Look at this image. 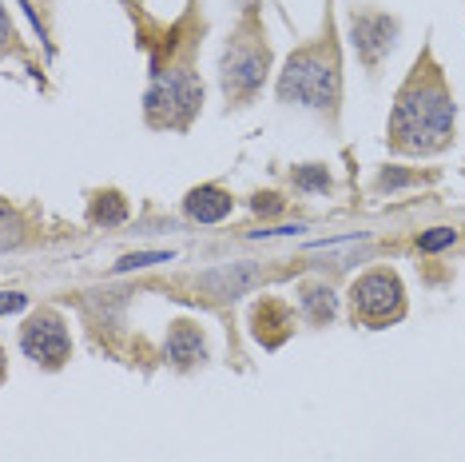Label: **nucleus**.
Instances as JSON below:
<instances>
[{
	"label": "nucleus",
	"instance_id": "nucleus-1",
	"mask_svg": "<svg viewBox=\"0 0 465 462\" xmlns=\"http://www.w3.org/2000/svg\"><path fill=\"white\" fill-rule=\"evenodd\" d=\"M450 128H453V108L450 96L441 92V84L418 80L398 100V112L390 120V140L406 152H433L441 144H450Z\"/></svg>",
	"mask_w": 465,
	"mask_h": 462
},
{
	"label": "nucleus",
	"instance_id": "nucleus-2",
	"mask_svg": "<svg viewBox=\"0 0 465 462\" xmlns=\"http://www.w3.org/2000/svg\"><path fill=\"white\" fill-rule=\"evenodd\" d=\"M279 96L311 108H331L338 100V72L319 52H299L279 80Z\"/></svg>",
	"mask_w": 465,
	"mask_h": 462
},
{
	"label": "nucleus",
	"instance_id": "nucleus-3",
	"mask_svg": "<svg viewBox=\"0 0 465 462\" xmlns=\"http://www.w3.org/2000/svg\"><path fill=\"white\" fill-rule=\"evenodd\" d=\"M199 104V80L192 72H155V88L147 96V112L155 124H183Z\"/></svg>",
	"mask_w": 465,
	"mask_h": 462
},
{
	"label": "nucleus",
	"instance_id": "nucleus-4",
	"mask_svg": "<svg viewBox=\"0 0 465 462\" xmlns=\"http://www.w3.org/2000/svg\"><path fill=\"white\" fill-rule=\"evenodd\" d=\"M354 307L370 323L394 319V315L406 307V299H401V283L390 276V271H370V276L358 279V287H354Z\"/></svg>",
	"mask_w": 465,
	"mask_h": 462
},
{
	"label": "nucleus",
	"instance_id": "nucleus-5",
	"mask_svg": "<svg viewBox=\"0 0 465 462\" xmlns=\"http://www.w3.org/2000/svg\"><path fill=\"white\" fill-rule=\"evenodd\" d=\"M262 76H267V52H262L259 45H235L223 56V84L231 96H251V92L262 84Z\"/></svg>",
	"mask_w": 465,
	"mask_h": 462
},
{
	"label": "nucleus",
	"instance_id": "nucleus-6",
	"mask_svg": "<svg viewBox=\"0 0 465 462\" xmlns=\"http://www.w3.org/2000/svg\"><path fill=\"white\" fill-rule=\"evenodd\" d=\"M20 346H25L28 359H36V363H64V355H68V331L60 327V319L45 315V319L28 323V331H25V339H20Z\"/></svg>",
	"mask_w": 465,
	"mask_h": 462
},
{
	"label": "nucleus",
	"instance_id": "nucleus-7",
	"mask_svg": "<svg viewBox=\"0 0 465 462\" xmlns=\"http://www.w3.org/2000/svg\"><path fill=\"white\" fill-rule=\"evenodd\" d=\"M203 355H207V339H203V335H199L192 323H175L172 339H167V359L192 367V363L203 359Z\"/></svg>",
	"mask_w": 465,
	"mask_h": 462
},
{
	"label": "nucleus",
	"instance_id": "nucleus-8",
	"mask_svg": "<svg viewBox=\"0 0 465 462\" xmlns=\"http://www.w3.org/2000/svg\"><path fill=\"white\" fill-rule=\"evenodd\" d=\"M183 207L199 224H219V219L231 212V199H227V192H219V187H195Z\"/></svg>",
	"mask_w": 465,
	"mask_h": 462
},
{
	"label": "nucleus",
	"instance_id": "nucleus-9",
	"mask_svg": "<svg viewBox=\"0 0 465 462\" xmlns=\"http://www.w3.org/2000/svg\"><path fill=\"white\" fill-rule=\"evenodd\" d=\"M302 307L314 315V319H331L338 311V296L326 287H302Z\"/></svg>",
	"mask_w": 465,
	"mask_h": 462
},
{
	"label": "nucleus",
	"instance_id": "nucleus-10",
	"mask_svg": "<svg viewBox=\"0 0 465 462\" xmlns=\"http://www.w3.org/2000/svg\"><path fill=\"white\" fill-rule=\"evenodd\" d=\"M96 219H100V224H115V219H124L120 196H104V204L96 207Z\"/></svg>",
	"mask_w": 465,
	"mask_h": 462
},
{
	"label": "nucleus",
	"instance_id": "nucleus-11",
	"mask_svg": "<svg viewBox=\"0 0 465 462\" xmlns=\"http://www.w3.org/2000/svg\"><path fill=\"white\" fill-rule=\"evenodd\" d=\"M446 244H453V231L450 227H438V231H430V236H421V247H426V251H438Z\"/></svg>",
	"mask_w": 465,
	"mask_h": 462
},
{
	"label": "nucleus",
	"instance_id": "nucleus-12",
	"mask_svg": "<svg viewBox=\"0 0 465 462\" xmlns=\"http://www.w3.org/2000/svg\"><path fill=\"white\" fill-rule=\"evenodd\" d=\"M25 307H28V299H25V296H16V291L0 296V315H8V311H25Z\"/></svg>",
	"mask_w": 465,
	"mask_h": 462
},
{
	"label": "nucleus",
	"instance_id": "nucleus-13",
	"mask_svg": "<svg viewBox=\"0 0 465 462\" xmlns=\"http://www.w3.org/2000/svg\"><path fill=\"white\" fill-rule=\"evenodd\" d=\"M8 40H13V25H8V13L0 8V48H8Z\"/></svg>",
	"mask_w": 465,
	"mask_h": 462
}]
</instances>
